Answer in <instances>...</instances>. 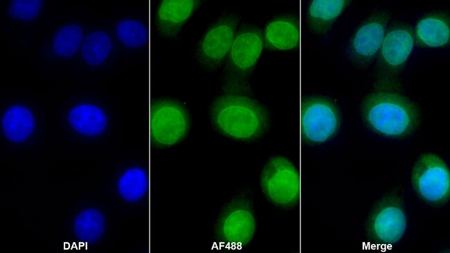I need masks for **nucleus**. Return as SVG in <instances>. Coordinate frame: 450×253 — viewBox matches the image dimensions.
I'll use <instances>...</instances> for the list:
<instances>
[{"label":"nucleus","instance_id":"obj_8","mask_svg":"<svg viewBox=\"0 0 450 253\" xmlns=\"http://www.w3.org/2000/svg\"><path fill=\"white\" fill-rule=\"evenodd\" d=\"M340 124L339 111L330 100L309 97L302 102L301 135L305 142L318 144L329 140L336 133Z\"/></svg>","mask_w":450,"mask_h":253},{"label":"nucleus","instance_id":"obj_12","mask_svg":"<svg viewBox=\"0 0 450 253\" xmlns=\"http://www.w3.org/2000/svg\"><path fill=\"white\" fill-rule=\"evenodd\" d=\"M406 218L402 205L391 198L380 204L370 221V232L375 238L384 244L397 243L404 235Z\"/></svg>","mask_w":450,"mask_h":253},{"label":"nucleus","instance_id":"obj_9","mask_svg":"<svg viewBox=\"0 0 450 253\" xmlns=\"http://www.w3.org/2000/svg\"><path fill=\"white\" fill-rule=\"evenodd\" d=\"M390 17L388 12H375L355 30L347 50L348 56L354 65L365 68L377 56L388 30Z\"/></svg>","mask_w":450,"mask_h":253},{"label":"nucleus","instance_id":"obj_6","mask_svg":"<svg viewBox=\"0 0 450 253\" xmlns=\"http://www.w3.org/2000/svg\"><path fill=\"white\" fill-rule=\"evenodd\" d=\"M256 230V220L251 203L239 196L228 203L215 225V237L219 243L230 248L249 244Z\"/></svg>","mask_w":450,"mask_h":253},{"label":"nucleus","instance_id":"obj_17","mask_svg":"<svg viewBox=\"0 0 450 253\" xmlns=\"http://www.w3.org/2000/svg\"><path fill=\"white\" fill-rule=\"evenodd\" d=\"M350 3L348 0L311 1L307 12L309 28L314 34L326 35Z\"/></svg>","mask_w":450,"mask_h":253},{"label":"nucleus","instance_id":"obj_18","mask_svg":"<svg viewBox=\"0 0 450 253\" xmlns=\"http://www.w3.org/2000/svg\"><path fill=\"white\" fill-rule=\"evenodd\" d=\"M35 119L25 106L15 104L8 108L1 118V129L6 138L13 143L26 141L33 133Z\"/></svg>","mask_w":450,"mask_h":253},{"label":"nucleus","instance_id":"obj_23","mask_svg":"<svg viewBox=\"0 0 450 253\" xmlns=\"http://www.w3.org/2000/svg\"><path fill=\"white\" fill-rule=\"evenodd\" d=\"M118 40L126 47L138 48L145 46L149 38L147 26L134 19H123L116 27Z\"/></svg>","mask_w":450,"mask_h":253},{"label":"nucleus","instance_id":"obj_11","mask_svg":"<svg viewBox=\"0 0 450 253\" xmlns=\"http://www.w3.org/2000/svg\"><path fill=\"white\" fill-rule=\"evenodd\" d=\"M239 21L238 16L228 14L206 30L197 50V57L202 66L214 70L223 63L233 45Z\"/></svg>","mask_w":450,"mask_h":253},{"label":"nucleus","instance_id":"obj_10","mask_svg":"<svg viewBox=\"0 0 450 253\" xmlns=\"http://www.w3.org/2000/svg\"><path fill=\"white\" fill-rule=\"evenodd\" d=\"M413 187L425 200L444 202L450 193V174L447 164L434 153L422 154L412 172Z\"/></svg>","mask_w":450,"mask_h":253},{"label":"nucleus","instance_id":"obj_14","mask_svg":"<svg viewBox=\"0 0 450 253\" xmlns=\"http://www.w3.org/2000/svg\"><path fill=\"white\" fill-rule=\"evenodd\" d=\"M264 46L271 50H294L300 44V22L297 17L282 15L271 20L265 26Z\"/></svg>","mask_w":450,"mask_h":253},{"label":"nucleus","instance_id":"obj_7","mask_svg":"<svg viewBox=\"0 0 450 253\" xmlns=\"http://www.w3.org/2000/svg\"><path fill=\"white\" fill-rule=\"evenodd\" d=\"M190 126L189 114L180 103L160 100L152 104L150 131L155 144L168 147L179 143L186 136Z\"/></svg>","mask_w":450,"mask_h":253},{"label":"nucleus","instance_id":"obj_16","mask_svg":"<svg viewBox=\"0 0 450 253\" xmlns=\"http://www.w3.org/2000/svg\"><path fill=\"white\" fill-rule=\"evenodd\" d=\"M67 120L75 131L89 137H96L103 133L109 123L105 111L89 103L80 104L71 109Z\"/></svg>","mask_w":450,"mask_h":253},{"label":"nucleus","instance_id":"obj_22","mask_svg":"<svg viewBox=\"0 0 450 253\" xmlns=\"http://www.w3.org/2000/svg\"><path fill=\"white\" fill-rule=\"evenodd\" d=\"M83 43V30L80 26L71 24L60 28L52 41L54 53L62 57L73 56Z\"/></svg>","mask_w":450,"mask_h":253},{"label":"nucleus","instance_id":"obj_19","mask_svg":"<svg viewBox=\"0 0 450 253\" xmlns=\"http://www.w3.org/2000/svg\"><path fill=\"white\" fill-rule=\"evenodd\" d=\"M73 231L80 241L87 244L96 243L105 234V216L97 209H84L75 217Z\"/></svg>","mask_w":450,"mask_h":253},{"label":"nucleus","instance_id":"obj_4","mask_svg":"<svg viewBox=\"0 0 450 253\" xmlns=\"http://www.w3.org/2000/svg\"><path fill=\"white\" fill-rule=\"evenodd\" d=\"M414 41V31L409 24L395 22L388 28L377 55L376 91H397L401 74L413 49Z\"/></svg>","mask_w":450,"mask_h":253},{"label":"nucleus","instance_id":"obj_21","mask_svg":"<svg viewBox=\"0 0 450 253\" xmlns=\"http://www.w3.org/2000/svg\"><path fill=\"white\" fill-rule=\"evenodd\" d=\"M149 188V176L140 167H131L119 177L117 189L120 196L126 201L134 203L142 199Z\"/></svg>","mask_w":450,"mask_h":253},{"label":"nucleus","instance_id":"obj_2","mask_svg":"<svg viewBox=\"0 0 450 253\" xmlns=\"http://www.w3.org/2000/svg\"><path fill=\"white\" fill-rule=\"evenodd\" d=\"M365 122L375 132L389 138H403L417 128L419 109L408 97L396 92L376 91L362 106Z\"/></svg>","mask_w":450,"mask_h":253},{"label":"nucleus","instance_id":"obj_15","mask_svg":"<svg viewBox=\"0 0 450 253\" xmlns=\"http://www.w3.org/2000/svg\"><path fill=\"white\" fill-rule=\"evenodd\" d=\"M414 37L423 47L437 48L449 44L450 40L449 16L445 12H435L422 17L417 23Z\"/></svg>","mask_w":450,"mask_h":253},{"label":"nucleus","instance_id":"obj_20","mask_svg":"<svg viewBox=\"0 0 450 253\" xmlns=\"http://www.w3.org/2000/svg\"><path fill=\"white\" fill-rule=\"evenodd\" d=\"M112 40L106 32L96 30L90 32L84 38L81 47L84 62L91 66L102 64L109 56Z\"/></svg>","mask_w":450,"mask_h":253},{"label":"nucleus","instance_id":"obj_5","mask_svg":"<svg viewBox=\"0 0 450 253\" xmlns=\"http://www.w3.org/2000/svg\"><path fill=\"white\" fill-rule=\"evenodd\" d=\"M260 186L267 199L278 207H289L299 200V171L283 156H275L268 160L261 172Z\"/></svg>","mask_w":450,"mask_h":253},{"label":"nucleus","instance_id":"obj_13","mask_svg":"<svg viewBox=\"0 0 450 253\" xmlns=\"http://www.w3.org/2000/svg\"><path fill=\"white\" fill-rule=\"evenodd\" d=\"M200 5L197 0H163L156 12V25L160 33L173 39Z\"/></svg>","mask_w":450,"mask_h":253},{"label":"nucleus","instance_id":"obj_1","mask_svg":"<svg viewBox=\"0 0 450 253\" xmlns=\"http://www.w3.org/2000/svg\"><path fill=\"white\" fill-rule=\"evenodd\" d=\"M212 122L223 135L237 140L250 141L267 131L269 118L267 109L249 95L226 93L218 97L210 109Z\"/></svg>","mask_w":450,"mask_h":253},{"label":"nucleus","instance_id":"obj_3","mask_svg":"<svg viewBox=\"0 0 450 253\" xmlns=\"http://www.w3.org/2000/svg\"><path fill=\"white\" fill-rule=\"evenodd\" d=\"M263 46L262 32L257 26H244L236 33L226 57L224 93L251 94L249 78Z\"/></svg>","mask_w":450,"mask_h":253},{"label":"nucleus","instance_id":"obj_24","mask_svg":"<svg viewBox=\"0 0 450 253\" xmlns=\"http://www.w3.org/2000/svg\"><path fill=\"white\" fill-rule=\"evenodd\" d=\"M42 7V0H12L8 12L10 17L16 20L30 21L39 15Z\"/></svg>","mask_w":450,"mask_h":253}]
</instances>
